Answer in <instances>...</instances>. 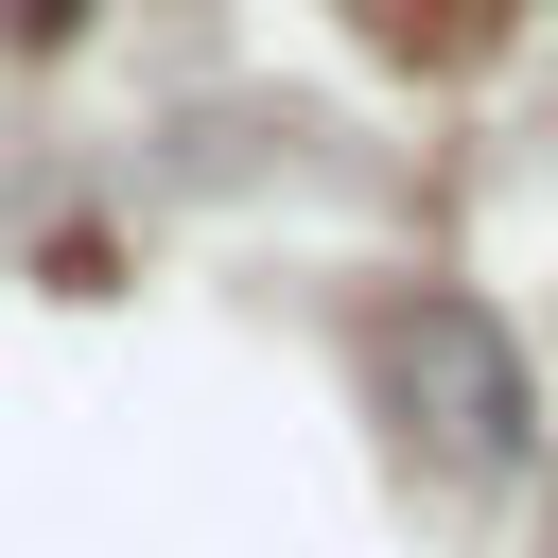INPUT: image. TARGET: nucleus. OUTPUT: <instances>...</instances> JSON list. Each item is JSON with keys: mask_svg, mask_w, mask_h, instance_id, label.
<instances>
[{"mask_svg": "<svg viewBox=\"0 0 558 558\" xmlns=\"http://www.w3.org/2000/svg\"><path fill=\"white\" fill-rule=\"evenodd\" d=\"M401 401L436 418L453 471H506V453H523V349H506L471 296H418V314H401Z\"/></svg>", "mask_w": 558, "mask_h": 558, "instance_id": "obj_1", "label": "nucleus"}, {"mask_svg": "<svg viewBox=\"0 0 558 558\" xmlns=\"http://www.w3.org/2000/svg\"><path fill=\"white\" fill-rule=\"evenodd\" d=\"M35 17H70V0H35Z\"/></svg>", "mask_w": 558, "mask_h": 558, "instance_id": "obj_2", "label": "nucleus"}]
</instances>
